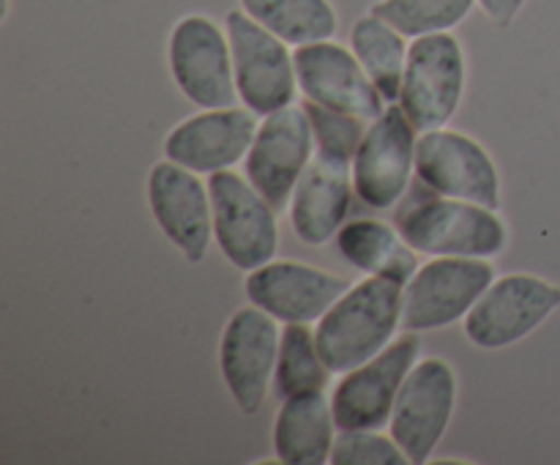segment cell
Masks as SVG:
<instances>
[{"mask_svg": "<svg viewBox=\"0 0 560 465\" xmlns=\"http://www.w3.org/2000/svg\"><path fill=\"white\" fill-rule=\"evenodd\" d=\"M213 202V241L222 255L241 271H255L277 257V208L235 170L208 175Z\"/></svg>", "mask_w": 560, "mask_h": 465, "instance_id": "obj_6", "label": "cell"}, {"mask_svg": "<svg viewBox=\"0 0 560 465\" xmlns=\"http://www.w3.org/2000/svg\"><path fill=\"white\" fill-rule=\"evenodd\" d=\"M148 208L164 239L189 263H202L213 241L211 186L200 173L162 159L145 181Z\"/></svg>", "mask_w": 560, "mask_h": 465, "instance_id": "obj_15", "label": "cell"}, {"mask_svg": "<svg viewBox=\"0 0 560 465\" xmlns=\"http://www.w3.org/2000/svg\"><path fill=\"white\" fill-rule=\"evenodd\" d=\"M402 239L419 255L432 257H492L509 246V224L498 208L457 197H427L397 213Z\"/></svg>", "mask_w": 560, "mask_h": 465, "instance_id": "obj_2", "label": "cell"}, {"mask_svg": "<svg viewBox=\"0 0 560 465\" xmlns=\"http://www.w3.org/2000/svg\"><path fill=\"white\" fill-rule=\"evenodd\" d=\"M334 465H410L394 435L377 430H339L331 452Z\"/></svg>", "mask_w": 560, "mask_h": 465, "instance_id": "obj_27", "label": "cell"}, {"mask_svg": "<svg viewBox=\"0 0 560 465\" xmlns=\"http://www.w3.org/2000/svg\"><path fill=\"white\" fill-rule=\"evenodd\" d=\"M312 159L315 135L310 115L299 104H290L262 115L255 142L244 159V175L277 211H284Z\"/></svg>", "mask_w": 560, "mask_h": 465, "instance_id": "obj_14", "label": "cell"}, {"mask_svg": "<svg viewBox=\"0 0 560 465\" xmlns=\"http://www.w3.org/2000/svg\"><path fill=\"white\" fill-rule=\"evenodd\" d=\"M468 85L465 47L452 33H432L410 42L399 107L416 131L443 129L457 115Z\"/></svg>", "mask_w": 560, "mask_h": 465, "instance_id": "obj_5", "label": "cell"}, {"mask_svg": "<svg viewBox=\"0 0 560 465\" xmlns=\"http://www.w3.org/2000/svg\"><path fill=\"white\" fill-rule=\"evenodd\" d=\"M476 3H479L481 11L490 16L492 25L509 27L517 20V14L523 11V5L528 3V0H476Z\"/></svg>", "mask_w": 560, "mask_h": 465, "instance_id": "obj_28", "label": "cell"}, {"mask_svg": "<svg viewBox=\"0 0 560 465\" xmlns=\"http://www.w3.org/2000/svg\"><path fill=\"white\" fill-rule=\"evenodd\" d=\"M402 299L405 282L392 277H366L339 295L337 304L315 323L317 350L334 375L375 359L397 339Z\"/></svg>", "mask_w": 560, "mask_h": 465, "instance_id": "obj_1", "label": "cell"}, {"mask_svg": "<svg viewBox=\"0 0 560 465\" xmlns=\"http://www.w3.org/2000/svg\"><path fill=\"white\" fill-rule=\"evenodd\" d=\"M476 0H377L372 14L392 22L410 42L432 33H452L476 9Z\"/></svg>", "mask_w": 560, "mask_h": 465, "instance_id": "obj_25", "label": "cell"}, {"mask_svg": "<svg viewBox=\"0 0 560 465\" xmlns=\"http://www.w3.org/2000/svg\"><path fill=\"white\" fill-rule=\"evenodd\" d=\"M260 115L249 107H219L200 109L180 120L170 135L164 137V159L200 175L233 170L244 162L260 129Z\"/></svg>", "mask_w": 560, "mask_h": 465, "instance_id": "obj_18", "label": "cell"}, {"mask_svg": "<svg viewBox=\"0 0 560 465\" xmlns=\"http://www.w3.org/2000/svg\"><path fill=\"white\" fill-rule=\"evenodd\" d=\"M353 191L350 167H339L317 156L312 159L288 206L295 239L306 246H326L337 239L342 224L348 222Z\"/></svg>", "mask_w": 560, "mask_h": 465, "instance_id": "obj_19", "label": "cell"}, {"mask_svg": "<svg viewBox=\"0 0 560 465\" xmlns=\"http://www.w3.org/2000/svg\"><path fill=\"white\" fill-rule=\"evenodd\" d=\"M331 375L334 372L328 370L317 350L315 328H310V323H284L277 372H273L277 397L284 399L301 392L326 388Z\"/></svg>", "mask_w": 560, "mask_h": 465, "instance_id": "obj_24", "label": "cell"}, {"mask_svg": "<svg viewBox=\"0 0 560 465\" xmlns=\"http://www.w3.org/2000/svg\"><path fill=\"white\" fill-rule=\"evenodd\" d=\"M421 359V339L416 332L394 339L375 359L345 372L334 386L331 405L339 430H383L392 421L399 388Z\"/></svg>", "mask_w": 560, "mask_h": 465, "instance_id": "obj_12", "label": "cell"}, {"mask_svg": "<svg viewBox=\"0 0 560 465\" xmlns=\"http://www.w3.org/2000/svg\"><path fill=\"white\" fill-rule=\"evenodd\" d=\"M224 27L233 47L235 88L241 104L260 118L295 104L299 77H295V55L290 44L252 20L244 9L228 11Z\"/></svg>", "mask_w": 560, "mask_h": 465, "instance_id": "obj_4", "label": "cell"}, {"mask_svg": "<svg viewBox=\"0 0 560 465\" xmlns=\"http://www.w3.org/2000/svg\"><path fill=\"white\" fill-rule=\"evenodd\" d=\"M279 345V321L260 306H241L224 323L219 339V372L241 414L255 416L266 403L277 372Z\"/></svg>", "mask_w": 560, "mask_h": 465, "instance_id": "obj_10", "label": "cell"}, {"mask_svg": "<svg viewBox=\"0 0 560 465\" xmlns=\"http://www.w3.org/2000/svg\"><path fill=\"white\" fill-rule=\"evenodd\" d=\"M339 427L326 388L284 397L273 419V452L284 465L331 463Z\"/></svg>", "mask_w": 560, "mask_h": 465, "instance_id": "obj_20", "label": "cell"}, {"mask_svg": "<svg viewBox=\"0 0 560 465\" xmlns=\"http://www.w3.org/2000/svg\"><path fill=\"white\" fill-rule=\"evenodd\" d=\"M560 310V284L539 274H503L492 279L468 317L465 337L481 350H501L523 342Z\"/></svg>", "mask_w": 560, "mask_h": 465, "instance_id": "obj_7", "label": "cell"}, {"mask_svg": "<svg viewBox=\"0 0 560 465\" xmlns=\"http://www.w3.org/2000/svg\"><path fill=\"white\" fill-rule=\"evenodd\" d=\"M350 290V279L301 260H277L249 271L244 293L279 323H317L339 295Z\"/></svg>", "mask_w": 560, "mask_h": 465, "instance_id": "obj_17", "label": "cell"}, {"mask_svg": "<svg viewBox=\"0 0 560 465\" xmlns=\"http://www.w3.org/2000/svg\"><path fill=\"white\" fill-rule=\"evenodd\" d=\"M167 66L178 91L197 109L241 102L228 27L208 14H186L175 22L167 42Z\"/></svg>", "mask_w": 560, "mask_h": 465, "instance_id": "obj_3", "label": "cell"}, {"mask_svg": "<svg viewBox=\"0 0 560 465\" xmlns=\"http://www.w3.org/2000/svg\"><path fill=\"white\" fill-rule=\"evenodd\" d=\"M416 175L430 191L501 208L503 184L492 153L476 137L457 129L421 131L416 142Z\"/></svg>", "mask_w": 560, "mask_h": 465, "instance_id": "obj_11", "label": "cell"}, {"mask_svg": "<svg viewBox=\"0 0 560 465\" xmlns=\"http://www.w3.org/2000/svg\"><path fill=\"white\" fill-rule=\"evenodd\" d=\"M337 249L366 277H392L408 282L419 271V252L402 239L399 228L381 219H350L337 233Z\"/></svg>", "mask_w": 560, "mask_h": 465, "instance_id": "obj_21", "label": "cell"}, {"mask_svg": "<svg viewBox=\"0 0 560 465\" xmlns=\"http://www.w3.org/2000/svg\"><path fill=\"white\" fill-rule=\"evenodd\" d=\"M241 9L277 33L290 47L337 36L339 16L331 0H238Z\"/></svg>", "mask_w": 560, "mask_h": 465, "instance_id": "obj_23", "label": "cell"}, {"mask_svg": "<svg viewBox=\"0 0 560 465\" xmlns=\"http://www.w3.org/2000/svg\"><path fill=\"white\" fill-rule=\"evenodd\" d=\"M487 257H432L405 282V332H438L465 321L495 279Z\"/></svg>", "mask_w": 560, "mask_h": 465, "instance_id": "obj_8", "label": "cell"}, {"mask_svg": "<svg viewBox=\"0 0 560 465\" xmlns=\"http://www.w3.org/2000/svg\"><path fill=\"white\" fill-rule=\"evenodd\" d=\"M350 49L361 60L381 96L388 104L399 102L410 53L408 36H402L392 22L370 11V14L359 16L350 27Z\"/></svg>", "mask_w": 560, "mask_h": 465, "instance_id": "obj_22", "label": "cell"}, {"mask_svg": "<svg viewBox=\"0 0 560 465\" xmlns=\"http://www.w3.org/2000/svg\"><path fill=\"white\" fill-rule=\"evenodd\" d=\"M459 381L452 361L427 356L416 361L410 375L399 388L388 432L408 454L410 465L430 463L441 446L457 408Z\"/></svg>", "mask_w": 560, "mask_h": 465, "instance_id": "obj_9", "label": "cell"}, {"mask_svg": "<svg viewBox=\"0 0 560 465\" xmlns=\"http://www.w3.org/2000/svg\"><path fill=\"white\" fill-rule=\"evenodd\" d=\"M293 55L299 91L306 102H315L334 113L355 115L370 124L386 113L388 102L350 47L334 38H323V42L293 47Z\"/></svg>", "mask_w": 560, "mask_h": 465, "instance_id": "obj_16", "label": "cell"}, {"mask_svg": "<svg viewBox=\"0 0 560 465\" xmlns=\"http://www.w3.org/2000/svg\"><path fill=\"white\" fill-rule=\"evenodd\" d=\"M419 131L399 104H388L381 118L366 126L353 159V189L372 211H388L410 189L416 173Z\"/></svg>", "mask_w": 560, "mask_h": 465, "instance_id": "obj_13", "label": "cell"}, {"mask_svg": "<svg viewBox=\"0 0 560 465\" xmlns=\"http://www.w3.org/2000/svg\"><path fill=\"white\" fill-rule=\"evenodd\" d=\"M304 109L310 115L312 135H315V156L323 162L339 164V167H353L355 151L364 140L370 120L334 113V109L320 107L315 102H304Z\"/></svg>", "mask_w": 560, "mask_h": 465, "instance_id": "obj_26", "label": "cell"}]
</instances>
